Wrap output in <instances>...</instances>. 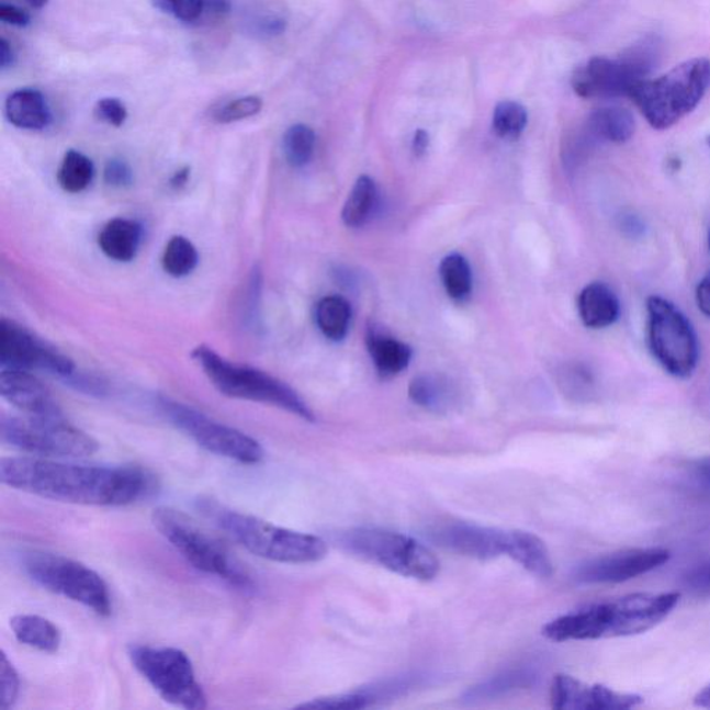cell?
<instances>
[{
  "label": "cell",
  "instance_id": "cell-1",
  "mask_svg": "<svg viewBox=\"0 0 710 710\" xmlns=\"http://www.w3.org/2000/svg\"><path fill=\"white\" fill-rule=\"evenodd\" d=\"M0 481L52 501L124 507L150 497L157 483L138 466H88L40 457L0 461Z\"/></svg>",
  "mask_w": 710,
  "mask_h": 710
},
{
  "label": "cell",
  "instance_id": "cell-2",
  "mask_svg": "<svg viewBox=\"0 0 710 710\" xmlns=\"http://www.w3.org/2000/svg\"><path fill=\"white\" fill-rule=\"evenodd\" d=\"M678 601V593L630 594L551 620L543 635L555 643L631 638L654 629L669 617Z\"/></svg>",
  "mask_w": 710,
  "mask_h": 710
},
{
  "label": "cell",
  "instance_id": "cell-3",
  "mask_svg": "<svg viewBox=\"0 0 710 710\" xmlns=\"http://www.w3.org/2000/svg\"><path fill=\"white\" fill-rule=\"evenodd\" d=\"M198 508L244 549L264 560L302 565L323 561L328 554L326 541L318 536L281 528L251 515L234 511L213 499H199Z\"/></svg>",
  "mask_w": 710,
  "mask_h": 710
},
{
  "label": "cell",
  "instance_id": "cell-4",
  "mask_svg": "<svg viewBox=\"0 0 710 710\" xmlns=\"http://www.w3.org/2000/svg\"><path fill=\"white\" fill-rule=\"evenodd\" d=\"M710 88V60L696 57L656 80H645L631 93L652 128L669 129L698 108Z\"/></svg>",
  "mask_w": 710,
  "mask_h": 710
},
{
  "label": "cell",
  "instance_id": "cell-5",
  "mask_svg": "<svg viewBox=\"0 0 710 710\" xmlns=\"http://www.w3.org/2000/svg\"><path fill=\"white\" fill-rule=\"evenodd\" d=\"M192 359L221 394L229 398L273 405L283 412L314 422L315 415L296 391L270 373L247 365L234 364L206 345L198 346Z\"/></svg>",
  "mask_w": 710,
  "mask_h": 710
},
{
  "label": "cell",
  "instance_id": "cell-6",
  "mask_svg": "<svg viewBox=\"0 0 710 710\" xmlns=\"http://www.w3.org/2000/svg\"><path fill=\"white\" fill-rule=\"evenodd\" d=\"M151 520L162 538L198 571L218 577L238 590L255 591L256 583L246 567L185 514L157 508Z\"/></svg>",
  "mask_w": 710,
  "mask_h": 710
},
{
  "label": "cell",
  "instance_id": "cell-7",
  "mask_svg": "<svg viewBox=\"0 0 710 710\" xmlns=\"http://www.w3.org/2000/svg\"><path fill=\"white\" fill-rule=\"evenodd\" d=\"M336 543L350 555L415 581H432L440 562L428 546L397 531L351 528L336 534Z\"/></svg>",
  "mask_w": 710,
  "mask_h": 710
},
{
  "label": "cell",
  "instance_id": "cell-8",
  "mask_svg": "<svg viewBox=\"0 0 710 710\" xmlns=\"http://www.w3.org/2000/svg\"><path fill=\"white\" fill-rule=\"evenodd\" d=\"M21 567L45 590L81 604L99 617L112 613V596L106 582L81 562L50 552L29 551L21 556Z\"/></svg>",
  "mask_w": 710,
  "mask_h": 710
},
{
  "label": "cell",
  "instance_id": "cell-9",
  "mask_svg": "<svg viewBox=\"0 0 710 710\" xmlns=\"http://www.w3.org/2000/svg\"><path fill=\"white\" fill-rule=\"evenodd\" d=\"M660 55V42L656 38H645L631 46L618 59L593 57L573 76V89L578 97L585 99L630 98L641 82L649 80Z\"/></svg>",
  "mask_w": 710,
  "mask_h": 710
},
{
  "label": "cell",
  "instance_id": "cell-10",
  "mask_svg": "<svg viewBox=\"0 0 710 710\" xmlns=\"http://www.w3.org/2000/svg\"><path fill=\"white\" fill-rule=\"evenodd\" d=\"M0 436L4 444L40 459H86L97 454L99 443L91 435L60 417H2Z\"/></svg>",
  "mask_w": 710,
  "mask_h": 710
},
{
  "label": "cell",
  "instance_id": "cell-11",
  "mask_svg": "<svg viewBox=\"0 0 710 710\" xmlns=\"http://www.w3.org/2000/svg\"><path fill=\"white\" fill-rule=\"evenodd\" d=\"M128 656L139 675L166 702L189 710L207 708L191 657L171 646L131 645Z\"/></svg>",
  "mask_w": 710,
  "mask_h": 710
},
{
  "label": "cell",
  "instance_id": "cell-12",
  "mask_svg": "<svg viewBox=\"0 0 710 710\" xmlns=\"http://www.w3.org/2000/svg\"><path fill=\"white\" fill-rule=\"evenodd\" d=\"M649 343L660 365L678 379H688L697 370L699 343L690 319L669 300L652 296L646 302Z\"/></svg>",
  "mask_w": 710,
  "mask_h": 710
},
{
  "label": "cell",
  "instance_id": "cell-13",
  "mask_svg": "<svg viewBox=\"0 0 710 710\" xmlns=\"http://www.w3.org/2000/svg\"><path fill=\"white\" fill-rule=\"evenodd\" d=\"M157 407L170 424L191 438L202 449L245 465L260 464L264 450L251 436L218 422L187 404L168 397L157 398Z\"/></svg>",
  "mask_w": 710,
  "mask_h": 710
},
{
  "label": "cell",
  "instance_id": "cell-14",
  "mask_svg": "<svg viewBox=\"0 0 710 710\" xmlns=\"http://www.w3.org/2000/svg\"><path fill=\"white\" fill-rule=\"evenodd\" d=\"M0 365L29 372L42 371L63 381L77 371L70 357L7 318L0 323Z\"/></svg>",
  "mask_w": 710,
  "mask_h": 710
},
{
  "label": "cell",
  "instance_id": "cell-15",
  "mask_svg": "<svg viewBox=\"0 0 710 710\" xmlns=\"http://www.w3.org/2000/svg\"><path fill=\"white\" fill-rule=\"evenodd\" d=\"M670 552L665 549H635L594 557L577 567L575 578L585 585H611L629 582L667 564Z\"/></svg>",
  "mask_w": 710,
  "mask_h": 710
},
{
  "label": "cell",
  "instance_id": "cell-16",
  "mask_svg": "<svg viewBox=\"0 0 710 710\" xmlns=\"http://www.w3.org/2000/svg\"><path fill=\"white\" fill-rule=\"evenodd\" d=\"M430 538L435 543L455 554L476 557V560H494V557L508 555L511 530L460 522L433 529Z\"/></svg>",
  "mask_w": 710,
  "mask_h": 710
},
{
  "label": "cell",
  "instance_id": "cell-17",
  "mask_svg": "<svg viewBox=\"0 0 710 710\" xmlns=\"http://www.w3.org/2000/svg\"><path fill=\"white\" fill-rule=\"evenodd\" d=\"M643 699L605 686H587L577 678L557 675L552 681L551 705L560 710H626L638 708Z\"/></svg>",
  "mask_w": 710,
  "mask_h": 710
},
{
  "label": "cell",
  "instance_id": "cell-18",
  "mask_svg": "<svg viewBox=\"0 0 710 710\" xmlns=\"http://www.w3.org/2000/svg\"><path fill=\"white\" fill-rule=\"evenodd\" d=\"M0 393L29 417H60L61 409L44 383L29 371L2 368Z\"/></svg>",
  "mask_w": 710,
  "mask_h": 710
},
{
  "label": "cell",
  "instance_id": "cell-19",
  "mask_svg": "<svg viewBox=\"0 0 710 710\" xmlns=\"http://www.w3.org/2000/svg\"><path fill=\"white\" fill-rule=\"evenodd\" d=\"M578 314L587 328L604 329L619 319L620 302L617 293L602 282L583 289L577 300Z\"/></svg>",
  "mask_w": 710,
  "mask_h": 710
},
{
  "label": "cell",
  "instance_id": "cell-20",
  "mask_svg": "<svg viewBox=\"0 0 710 710\" xmlns=\"http://www.w3.org/2000/svg\"><path fill=\"white\" fill-rule=\"evenodd\" d=\"M10 124L21 129L42 131L50 124L52 113L44 94L36 89H19L4 104Z\"/></svg>",
  "mask_w": 710,
  "mask_h": 710
},
{
  "label": "cell",
  "instance_id": "cell-21",
  "mask_svg": "<svg viewBox=\"0 0 710 710\" xmlns=\"http://www.w3.org/2000/svg\"><path fill=\"white\" fill-rule=\"evenodd\" d=\"M142 241V226L134 219L114 218L100 230L98 244L100 250L110 260L119 262L133 261L138 255Z\"/></svg>",
  "mask_w": 710,
  "mask_h": 710
},
{
  "label": "cell",
  "instance_id": "cell-22",
  "mask_svg": "<svg viewBox=\"0 0 710 710\" xmlns=\"http://www.w3.org/2000/svg\"><path fill=\"white\" fill-rule=\"evenodd\" d=\"M586 131L593 140L623 145L633 138L635 121L629 110L604 108L590 114Z\"/></svg>",
  "mask_w": 710,
  "mask_h": 710
},
{
  "label": "cell",
  "instance_id": "cell-23",
  "mask_svg": "<svg viewBox=\"0 0 710 710\" xmlns=\"http://www.w3.org/2000/svg\"><path fill=\"white\" fill-rule=\"evenodd\" d=\"M15 640L30 649L56 654L61 645V633L55 623L38 615H18L10 620Z\"/></svg>",
  "mask_w": 710,
  "mask_h": 710
},
{
  "label": "cell",
  "instance_id": "cell-24",
  "mask_svg": "<svg viewBox=\"0 0 710 710\" xmlns=\"http://www.w3.org/2000/svg\"><path fill=\"white\" fill-rule=\"evenodd\" d=\"M531 575L551 577L554 572L550 551L543 540L529 531L512 530L508 555Z\"/></svg>",
  "mask_w": 710,
  "mask_h": 710
},
{
  "label": "cell",
  "instance_id": "cell-25",
  "mask_svg": "<svg viewBox=\"0 0 710 710\" xmlns=\"http://www.w3.org/2000/svg\"><path fill=\"white\" fill-rule=\"evenodd\" d=\"M536 680H538L536 672L526 669V667L503 672L467 688L462 696V701L470 703L491 701V699L501 697L509 691L531 687Z\"/></svg>",
  "mask_w": 710,
  "mask_h": 710
},
{
  "label": "cell",
  "instance_id": "cell-26",
  "mask_svg": "<svg viewBox=\"0 0 710 710\" xmlns=\"http://www.w3.org/2000/svg\"><path fill=\"white\" fill-rule=\"evenodd\" d=\"M368 350H370L373 364L383 377H392L402 373L413 357L412 349L403 341L376 333H371L368 336Z\"/></svg>",
  "mask_w": 710,
  "mask_h": 710
},
{
  "label": "cell",
  "instance_id": "cell-27",
  "mask_svg": "<svg viewBox=\"0 0 710 710\" xmlns=\"http://www.w3.org/2000/svg\"><path fill=\"white\" fill-rule=\"evenodd\" d=\"M408 396L419 407L441 413L450 407L454 399V391L441 376L420 375L409 383Z\"/></svg>",
  "mask_w": 710,
  "mask_h": 710
},
{
  "label": "cell",
  "instance_id": "cell-28",
  "mask_svg": "<svg viewBox=\"0 0 710 710\" xmlns=\"http://www.w3.org/2000/svg\"><path fill=\"white\" fill-rule=\"evenodd\" d=\"M377 203V189L370 177L362 176L347 198L341 219L349 228H360L371 218Z\"/></svg>",
  "mask_w": 710,
  "mask_h": 710
},
{
  "label": "cell",
  "instance_id": "cell-29",
  "mask_svg": "<svg viewBox=\"0 0 710 710\" xmlns=\"http://www.w3.org/2000/svg\"><path fill=\"white\" fill-rule=\"evenodd\" d=\"M350 319V304L343 297H324L315 309L318 328L329 340H343L349 333Z\"/></svg>",
  "mask_w": 710,
  "mask_h": 710
},
{
  "label": "cell",
  "instance_id": "cell-30",
  "mask_svg": "<svg viewBox=\"0 0 710 710\" xmlns=\"http://www.w3.org/2000/svg\"><path fill=\"white\" fill-rule=\"evenodd\" d=\"M94 178L93 161L88 156L77 150H68L63 159L57 182L67 193H81L87 191Z\"/></svg>",
  "mask_w": 710,
  "mask_h": 710
},
{
  "label": "cell",
  "instance_id": "cell-31",
  "mask_svg": "<svg viewBox=\"0 0 710 710\" xmlns=\"http://www.w3.org/2000/svg\"><path fill=\"white\" fill-rule=\"evenodd\" d=\"M161 264L172 278L191 275L199 264L198 249L185 236H173L162 252Z\"/></svg>",
  "mask_w": 710,
  "mask_h": 710
},
{
  "label": "cell",
  "instance_id": "cell-32",
  "mask_svg": "<svg viewBox=\"0 0 710 710\" xmlns=\"http://www.w3.org/2000/svg\"><path fill=\"white\" fill-rule=\"evenodd\" d=\"M440 278L447 294L455 302H464L472 291V272L465 257L447 256L440 264Z\"/></svg>",
  "mask_w": 710,
  "mask_h": 710
},
{
  "label": "cell",
  "instance_id": "cell-33",
  "mask_svg": "<svg viewBox=\"0 0 710 710\" xmlns=\"http://www.w3.org/2000/svg\"><path fill=\"white\" fill-rule=\"evenodd\" d=\"M315 133L308 125H292L283 136V154L294 168H302L312 161L315 150Z\"/></svg>",
  "mask_w": 710,
  "mask_h": 710
},
{
  "label": "cell",
  "instance_id": "cell-34",
  "mask_svg": "<svg viewBox=\"0 0 710 710\" xmlns=\"http://www.w3.org/2000/svg\"><path fill=\"white\" fill-rule=\"evenodd\" d=\"M526 125H528V112L522 104L512 100H505L497 104L493 114V129L499 138L518 139Z\"/></svg>",
  "mask_w": 710,
  "mask_h": 710
},
{
  "label": "cell",
  "instance_id": "cell-35",
  "mask_svg": "<svg viewBox=\"0 0 710 710\" xmlns=\"http://www.w3.org/2000/svg\"><path fill=\"white\" fill-rule=\"evenodd\" d=\"M262 109V99L259 97H245L226 103L215 112L214 120L219 124L236 123L259 114Z\"/></svg>",
  "mask_w": 710,
  "mask_h": 710
},
{
  "label": "cell",
  "instance_id": "cell-36",
  "mask_svg": "<svg viewBox=\"0 0 710 710\" xmlns=\"http://www.w3.org/2000/svg\"><path fill=\"white\" fill-rule=\"evenodd\" d=\"M367 708L365 699L359 690L338 694V696L315 698L296 707V709L314 710H359Z\"/></svg>",
  "mask_w": 710,
  "mask_h": 710
},
{
  "label": "cell",
  "instance_id": "cell-37",
  "mask_svg": "<svg viewBox=\"0 0 710 710\" xmlns=\"http://www.w3.org/2000/svg\"><path fill=\"white\" fill-rule=\"evenodd\" d=\"M20 696V676L4 652L0 656V710L12 709Z\"/></svg>",
  "mask_w": 710,
  "mask_h": 710
},
{
  "label": "cell",
  "instance_id": "cell-38",
  "mask_svg": "<svg viewBox=\"0 0 710 710\" xmlns=\"http://www.w3.org/2000/svg\"><path fill=\"white\" fill-rule=\"evenodd\" d=\"M160 12L171 14L183 23H193L206 9V0H151Z\"/></svg>",
  "mask_w": 710,
  "mask_h": 710
},
{
  "label": "cell",
  "instance_id": "cell-39",
  "mask_svg": "<svg viewBox=\"0 0 710 710\" xmlns=\"http://www.w3.org/2000/svg\"><path fill=\"white\" fill-rule=\"evenodd\" d=\"M261 291L262 273L260 267H255L250 273L249 286H247L244 317L249 328L255 330L260 328Z\"/></svg>",
  "mask_w": 710,
  "mask_h": 710
},
{
  "label": "cell",
  "instance_id": "cell-40",
  "mask_svg": "<svg viewBox=\"0 0 710 710\" xmlns=\"http://www.w3.org/2000/svg\"><path fill=\"white\" fill-rule=\"evenodd\" d=\"M94 117L112 126H123L128 119V110L117 98L100 99L93 109Z\"/></svg>",
  "mask_w": 710,
  "mask_h": 710
},
{
  "label": "cell",
  "instance_id": "cell-41",
  "mask_svg": "<svg viewBox=\"0 0 710 710\" xmlns=\"http://www.w3.org/2000/svg\"><path fill=\"white\" fill-rule=\"evenodd\" d=\"M684 587L696 597H710V560L692 567L683 578Z\"/></svg>",
  "mask_w": 710,
  "mask_h": 710
},
{
  "label": "cell",
  "instance_id": "cell-42",
  "mask_svg": "<svg viewBox=\"0 0 710 710\" xmlns=\"http://www.w3.org/2000/svg\"><path fill=\"white\" fill-rule=\"evenodd\" d=\"M103 178L109 187L128 188L134 183V171L125 160L112 159L104 167Z\"/></svg>",
  "mask_w": 710,
  "mask_h": 710
},
{
  "label": "cell",
  "instance_id": "cell-43",
  "mask_svg": "<svg viewBox=\"0 0 710 710\" xmlns=\"http://www.w3.org/2000/svg\"><path fill=\"white\" fill-rule=\"evenodd\" d=\"M67 385L83 393L92 394V396H104L108 392L106 383L94 375L88 373L74 372L71 376L65 379Z\"/></svg>",
  "mask_w": 710,
  "mask_h": 710
},
{
  "label": "cell",
  "instance_id": "cell-44",
  "mask_svg": "<svg viewBox=\"0 0 710 710\" xmlns=\"http://www.w3.org/2000/svg\"><path fill=\"white\" fill-rule=\"evenodd\" d=\"M0 20L14 27H27L31 23L30 14L25 10L7 3L0 4Z\"/></svg>",
  "mask_w": 710,
  "mask_h": 710
},
{
  "label": "cell",
  "instance_id": "cell-45",
  "mask_svg": "<svg viewBox=\"0 0 710 710\" xmlns=\"http://www.w3.org/2000/svg\"><path fill=\"white\" fill-rule=\"evenodd\" d=\"M697 304L701 313L710 318V275L705 277L697 288Z\"/></svg>",
  "mask_w": 710,
  "mask_h": 710
},
{
  "label": "cell",
  "instance_id": "cell-46",
  "mask_svg": "<svg viewBox=\"0 0 710 710\" xmlns=\"http://www.w3.org/2000/svg\"><path fill=\"white\" fill-rule=\"evenodd\" d=\"M15 61V54L12 45L7 40H0V68L7 71L8 68L13 67Z\"/></svg>",
  "mask_w": 710,
  "mask_h": 710
},
{
  "label": "cell",
  "instance_id": "cell-47",
  "mask_svg": "<svg viewBox=\"0 0 710 710\" xmlns=\"http://www.w3.org/2000/svg\"><path fill=\"white\" fill-rule=\"evenodd\" d=\"M189 178H191V168H181V170H178L171 177L170 188L173 189V191H181L182 188L188 185Z\"/></svg>",
  "mask_w": 710,
  "mask_h": 710
},
{
  "label": "cell",
  "instance_id": "cell-48",
  "mask_svg": "<svg viewBox=\"0 0 710 710\" xmlns=\"http://www.w3.org/2000/svg\"><path fill=\"white\" fill-rule=\"evenodd\" d=\"M694 473L703 486L710 487V457L697 462Z\"/></svg>",
  "mask_w": 710,
  "mask_h": 710
},
{
  "label": "cell",
  "instance_id": "cell-49",
  "mask_svg": "<svg viewBox=\"0 0 710 710\" xmlns=\"http://www.w3.org/2000/svg\"><path fill=\"white\" fill-rule=\"evenodd\" d=\"M429 146V135L426 131L419 129L418 133H415L413 140V150L417 156H422Z\"/></svg>",
  "mask_w": 710,
  "mask_h": 710
},
{
  "label": "cell",
  "instance_id": "cell-50",
  "mask_svg": "<svg viewBox=\"0 0 710 710\" xmlns=\"http://www.w3.org/2000/svg\"><path fill=\"white\" fill-rule=\"evenodd\" d=\"M206 9L214 14L223 15L229 12L230 2L229 0H206Z\"/></svg>",
  "mask_w": 710,
  "mask_h": 710
},
{
  "label": "cell",
  "instance_id": "cell-51",
  "mask_svg": "<svg viewBox=\"0 0 710 710\" xmlns=\"http://www.w3.org/2000/svg\"><path fill=\"white\" fill-rule=\"evenodd\" d=\"M696 705L699 708L710 709V684L708 687H705L701 692L696 697Z\"/></svg>",
  "mask_w": 710,
  "mask_h": 710
},
{
  "label": "cell",
  "instance_id": "cell-52",
  "mask_svg": "<svg viewBox=\"0 0 710 710\" xmlns=\"http://www.w3.org/2000/svg\"><path fill=\"white\" fill-rule=\"evenodd\" d=\"M27 2L30 3L31 8H34L36 10H41V9H44L46 7V4H47V2H49V0H27Z\"/></svg>",
  "mask_w": 710,
  "mask_h": 710
},
{
  "label": "cell",
  "instance_id": "cell-53",
  "mask_svg": "<svg viewBox=\"0 0 710 710\" xmlns=\"http://www.w3.org/2000/svg\"><path fill=\"white\" fill-rule=\"evenodd\" d=\"M708 145L710 146V135L708 136Z\"/></svg>",
  "mask_w": 710,
  "mask_h": 710
},
{
  "label": "cell",
  "instance_id": "cell-54",
  "mask_svg": "<svg viewBox=\"0 0 710 710\" xmlns=\"http://www.w3.org/2000/svg\"><path fill=\"white\" fill-rule=\"evenodd\" d=\"M709 250H710V230H709Z\"/></svg>",
  "mask_w": 710,
  "mask_h": 710
}]
</instances>
